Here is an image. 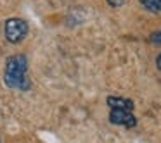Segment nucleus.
I'll use <instances>...</instances> for the list:
<instances>
[{"instance_id":"obj_4","label":"nucleus","mask_w":161,"mask_h":143,"mask_svg":"<svg viewBox=\"0 0 161 143\" xmlns=\"http://www.w3.org/2000/svg\"><path fill=\"white\" fill-rule=\"evenodd\" d=\"M108 105L111 109H123V110H133V102L130 98H125V97H108Z\"/></svg>"},{"instance_id":"obj_2","label":"nucleus","mask_w":161,"mask_h":143,"mask_svg":"<svg viewBox=\"0 0 161 143\" xmlns=\"http://www.w3.org/2000/svg\"><path fill=\"white\" fill-rule=\"evenodd\" d=\"M4 35L9 43H21L28 35V23L21 18H11L4 24Z\"/></svg>"},{"instance_id":"obj_3","label":"nucleus","mask_w":161,"mask_h":143,"mask_svg":"<svg viewBox=\"0 0 161 143\" xmlns=\"http://www.w3.org/2000/svg\"><path fill=\"white\" fill-rule=\"evenodd\" d=\"M109 121L111 124L125 126V128H133L137 124V117L132 114V110H123V109H111Z\"/></svg>"},{"instance_id":"obj_8","label":"nucleus","mask_w":161,"mask_h":143,"mask_svg":"<svg viewBox=\"0 0 161 143\" xmlns=\"http://www.w3.org/2000/svg\"><path fill=\"white\" fill-rule=\"evenodd\" d=\"M156 66H158V69L161 71V54L158 55V59H156Z\"/></svg>"},{"instance_id":"obj_7","label":"nucleus","mask_w":161,"mask_h":143,"mask_svg":"<svg viewBox=\"0 0 161 143\" xmlns=\"http://www.w3.org/2000/svg\"><path fill=\"white\" fill-rule=\"evenodd\" d=\"M108 4L113 5V7H119V5L125 4V0H108Z\"/></svg>"},{"instance_id":"obj_6","label":"nucleus","mask_w":161,"mask_h":143,"mask_svg":"<svg viewBox=\"0 0 161 143\" xmlns=\"http://www.w3.org/2000/svg\"><path fill=\"white\" fill-rule=\"evenodd\" d=\"M149 42L153 43V45H161V29L159 31H154L153 35L149 36Z\"/></svg>"},{"instance_id":"obj_1","label":"nucleus","mask_w":161,"mask_h":143,"mask_svg":"<svg viewBox=\"0 0 161 143\" xmlns=\"http://www.w3.org/2000/svg\"><path fill=\"white\" fill-rule=\"evenodd\" d=\"M28 71V59L25 54H16L5 60L4 69V83L7 88L14 90H30V79L26 78Z\"/></svg>"},{"instance_id":"obj_5","label":"nucleus","mask_w":161,"mask_h":143,"mask_svg":"<svg viewBox=\"0 0 161 143\" xmlns=\"http://www.w3.org/2000/svg\"><path fill=\"white\" fill-rule=\"evenodd\" d=\"M140 4L151 12H161V0H140Z\"/></svg>"}]
</instances>
